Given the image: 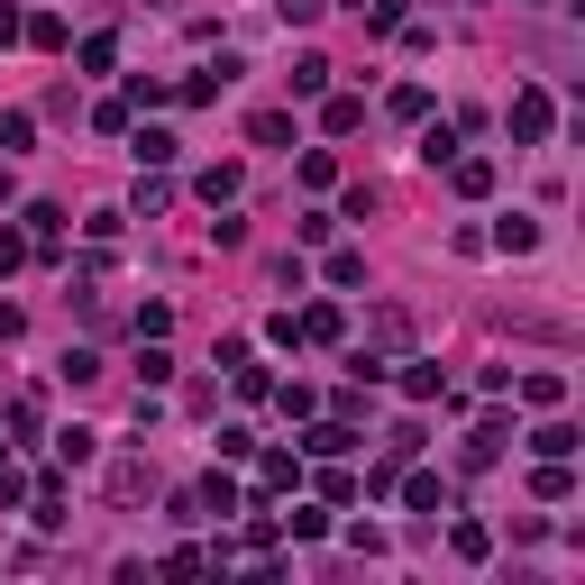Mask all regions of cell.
Here are the masks:
<instances>
[{"instance_id": "9", "label": "cell", "mask_w": 585, "mask_h": 585, "mask_svg": "<svg viewBox=\"0 0 585 585\" xmlns=\"http://www.w3.org/2000/svg\"><path fill=\"white\" fill-rule=\"evenodd\" d=\"M28 138H37V119H28V110H0V156H19Z\"/></svg>"}, {"instance_id": "6", "label": "cell", "mask_w": 585, "mask_h": 585, "mask_svg": "<svg viewBox=\"0 0 585 585\" xmlns=\"http://www.w3.org/2000/svg\"><path fill=\"white\" fill-rule=\"evenodd\" d=\"M494 247H503V257H530V247H540V229H530V220H494Z\"/></svg>"}, {"instance_id": "16", "label": "cell", "mask_w": 585, "mask_h": 585, "mask_svg": "<svg viewBox=\"0 0 585 585\" xmlns=\"http://www.w3.org/2000/svg\"><path fill=\"white\" fill-rule=\"evenodd\" d=\"M293 329H302V339H339V312H329V302H312V312H302Z\"/></svg>"}, {"instance_id": "20", "label": "cell", "mask_w": 585, "mask_h": 585, "mask_svg": "<svg viewBox=\"0 0 585 585\" xmlns=\"http://www.w3.org/2000/svg\"><path fill=\"white\" fill-rule=\"evenodd\" d=\"M302 448H312V457H339V448H348V421H320V430H312Z\"/></svg>"}, {"instance_id": "15", "label": "cell", "mask_w": 585, "mask_h": 585, "mask_svg": "<svg viewBox=\"0 0 585 585\" xmlns=\"http://www.w3.org/2000/svg\"><path fill=\"white\" fill-rule=\"evenodd\" d=\"M293 92H302V101L329 92V56H302V65H293Z\"/></svg>"}, {"instance_id": "22", "label": "cell", "mask_w": 585, "mask_h": 585, "mask_svg": "<svg viewBox=\"0 0 585 585\" xmlns=\"http://www.w3.org/2000/svg\"><path fill=\"white\" fill-rule=\"evenodd\" d=\"M320 10H329V0H274V19H284V28H312Z\"/></svg>"}, {"instance_id": "1", "label": "cell", "mask_w": 585, "mask_h": 585, "mask_svg": "<svg viewBox=\"0 0 585 585\" xmlns=\"http://www.w3.org/2000/svg\"><path fill=\"white\" fill-rule=\"evenodd\" d=\"M503 119H513V138H522V147H549L558 101H549V92H513V110H503Z\"/></svg>"}, {"instance_id": "12", "label": "cell", "mask_w": 585, "mask_h": 585, "mask_svg": "<svg viewBox=\"0 0 585 585\" xmlns=\"http://www.w3.org/2000/svg\"><path fill=\"white\" fill-rule=\"evenodd\" d=\"M247 138H257V147H284L293 119H284V110H257V119H247Z\"/></svg>"}, {"instance_id": "21", "label": "cell", "mask_w": 585, "mask_h": 585, "mask_svg": "<svg viewBox=\"0 0 585 585\" xmlns=\"http://www.w3.org/2000/svg\"><path fill=\"white\" fill-rule=\"evenodd\" d=\"M138 165H174V138L165 129H138Z\"/></svg>"}, {"instance_id": "19", "label": "cell", "mask_w": 585, "mask_h": 585, "mask_svg": "<svg viewBox=\"0 0 585 585\" xmlns=\"http://www.w3.org/2000/svg\"><path fill=\"white\" fill-rule=\"evenodd\" d=\"M530 485H540V503H568V494H576V485H568V467H558V457H549L540 476H530Z\"/></svg>"}, {"instance_id": "5", "label": "cell", "mask_w": 585, "mask_h": 585, "mask_svg": "<svg viewBox=\"0 0 585 585\" xmlns=\"http://www.w3.org/2000/svg\"><path fill=\"white\" fill-rule=\"evenodd\" d=\"M448 165H457V192H467V201L494 192V165H485V156H448Z\"/></svg>"}, {"instance_id": "11", "label": "cell", "mask_w": 585, "mask_h": 585, "mask_svg": "<svg viewBox=\"0 0 585 585\" xmlns=\"http://www.w3.org/2000/svg\"><path fill=\"white\" fill-rule=\"evenodd\" d=\"M192 503H201V513H220V522H229V513H238V485H229V476H211V485H201Z\"/></svg>"}, {"instance_id": "14", "label": "cell", "mask_w": 585, "mask_h": 585, "mask_svg": "<svg viewBox=\"0 0 585 585\" xmlns=\"http://www.w3.org/2000/svg\"><path fill=\"white\" fill-rule=\"evenodd\" d=\"M110 65H119V37H110V28L83 37V73H110Z\"/></svg>"}, {"instance_id": "24", "label": "cell", "mask_w": 585, "mask_h": 585, "mask_svg": "<svg viewBox=\"0 0 585 585\" xmlns=\"http://www.w3.org/2000/svg\"><path fill=\"white\" fill-rule=\"evenodd\" d=\"M0 46H19V10H0Z\"/></svg>"}, {"instance_id": "7", "label": "cell", "mask_w": 585, "mask_h": 585, "mask_svg": "<svg viewBox=\"0 0 585 585\" xmlns=\"http://www.w3.org/2000/svg\"><path fill=\"white\" fill-rule=\"evenodd\" d=\"M56 467H92V430H83V421L56 430Z\"/></svg>"}, {"instance_id": "23", "label": "cell", "mask_w": 585, "mask_h": 585, "mask_svg": "<svg viewBox=\"0 0 585 585\" xmlns=\"http://www.w3.org/2000/svg\"><path fill=\"white\" fill-rule=\"evenodd\" d=\"M10 266H28V238H19V229H0V274Z\"/></svg>"}, {"instance_id": "4", "label": "cell", "mask_w": 585, "mask_h": 585, "mask_svg": "<svg viewBox=\"0 0 585 585\" xmlns=\"http://www.w3.org/2000/svg\"><path fill=\"white\" fill-rule=\"evenodd\" d=\"M320 129H329V138H358V129H366V101H348V92H339V101L320 110Z\"/></svg>"}, {"instance_id": "13", "label": "cell", "mask_w": 585, "mask_h": 585, "mask_svg": "<svg viewBox=\"0 0 585 585\" xmlns=\"http://www.w3.org/2000/svg\"><path fill=\"white\" fill-rule=\"evenodd\" d=\"M530 448H540V457H568L576 430H568V421H540V430H530Z\"/></svg>"}, {"instance_id": "3", "label": "cell", "mask_w": 585, "mask_h": 585, "mask_svg": "<svg viewBox=\"0 0 585 585\" xmlns=\"http://www.w3.org/2000/svg\"><path fill=\"white\" fill-rule=\"evenodd\" d=\"M503 440H513L503 421H476V430H467V467H494V457H503Z\"/></svg>"}, {"instance_id": "2", "label": "cell", "mask_w": 585, "mask_h": 585, "mask_svg": "<svg viewBox=\"0 0 585 585\" xmlns=\"http://www.w3.org/2000/svg\"><path fill=\"white\" fill-rule=\"evenodd\" d=\"M394 476H402V467H394ZM402 494H412V513H448V503H457L448 476H402Z\"/></svg>"}, {"instance_id": "10", "label": "cell", "mask_w": 585, "mask_h": 585, "mask_svg": "<svg viewBox=\"0 0 585 585\" xmlns=\"http://www.w3.org/2000/svg\"><path fill=\"white\" fill-rule=\"evenodd\" d=\"M329 284H339V293L366 284V257H358V247H339V257H329Z\"/></svg>"}, {"instance_id": "17", "label": "cell", "mask_w": 585, "mask_h": 585, "mask_svg": "<svg viewBox=\"0 0 585 585\" xmlns=\"http://www.w3.org/2000/svg\"><path fill=\"white\" fill-rule=\"evenodd\" d=\"M293 476H302V467H293V457H284V448H274V457H266V467H257V485H266V494H284V485H293Z\"/></svg>"}, {"instance_id": "18", "label": "cell", "mask_w": 585, "mask_h": 585, "mask_svg": "<svg viewBox=\"0 0 585 585\" xmlns=\"http://www.w3.org/2000/svg\"><path fill=\"white\" fill-rule=\"evenodd\" d=\"M56 375H65V385H92L101 358H92V348H65V366H56Z\"/></svg>"}, {"instance_id": "8", "label": "cell", "mask_w": 585, "mask_h": 585, "mask_svg": "<svg viewBox=\"0 0 585 585\" xmlns=\"http://www.w3.org/2000/svg\"><path fill=\"white\" fill-rule=\"evenodd\" d=\"M201 201H211V211H220V201H238V165H211V174H201V184H192Z\"/></svg>"}]
</instances>
